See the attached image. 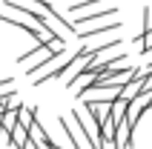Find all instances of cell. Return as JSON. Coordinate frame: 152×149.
I'll return each instance as SVG.
<instances>
[{
  "label": "cell",
  "mask_w": 152,
  "mask_h": 149,
  "mask_svg": "<svg viewBox=\"0 0 152 149\" xmlns=\"http://www.w3.org/2000/svg\"><path fill=\"white\" fill-rule=\"evenodd\" d=\"M58 55H63V52H55L52 46H34L32 52H23L20 58H17V63H29L26 66V74H37L49 60H55Z\"/></svg>",
  "instance_id": "obj_1"
},
{
  "label": "cell",
  "mask_w": 152,
  "mask_h": 149,
  "mask_svg": "<svg viewBox=\"0 0 152 149\" xmlns=\"http://www.w3.org/2000/svg\"><path fill=\"white\" fill-rule=\"evenodd\" d=\"M115 12H118V6H101V9H95V12H89V15H80L77 17V26H98L106 17H112Z\"/></svg>",
  "instance_id": "obj_2"
},
{
  "label": "cell",
  "mask_w": 152,
  "mask_h": 149,
  "mask_svg": "<svg viewBox=\"0 0 152 149\" xmlns=\"http://www.w3.org/2000/svg\"><path fill=\"white\" fill-rule=\"evenodd\" d=\"M121 29V20H106V23H98L95 29H75V34L80 40H92L95 34H106V32H115Z\"/></svg>",
  "instance_id": "obj_3"
},
{
  "label": "cell",
  "mask_w": 152,
  "mask_h": 149,
  "mask_svg": "<svg viewBox=\"0 0 152 149\" xmlns=\"http://www.w3.org/2000/svg\"><path fill=\"white\" fill-rule=\"evenodd\" d=\"M34 121H37V109L34 106H20L17 109V126H20V129L29 132V129L34 126Z\"/></svg>",
  "instance_id": "obj_4"
},
{
  "label": "cell",
  "mask_w": 152,
  "mask_h": 149,
  "mask_svg": "<svg viewBox=\"0 0 152 149\" xmlns=\"http://www.w3.org/2000/svg\"><path fill=\"white\" fill-rule=\"evenodd\" d=\"M0 126H3L6 132H12V129L17 126V109H9V112H3V115H0Z\"/></svg>",
  "instance_id": "obj_5"
},
{
  "label": "cell",
  "mask_w": 152,
  "mask_h": 149,
  "mask_svg": "<svg viewBox=\"0 0 152 149\" xmlns=\"http://www.w3.org/2000/svg\"><path fill=\"white\" fill-rule=\"evenodd\" d=\"M98 3H112V0H75V3H72V6H66V9L77 15V12H86L89 6H98Z\"/></svg>",
  "instance_id": "obj_6"
},
{
  "label": "cell",
  "mask_w": 152,
  "mask_h": 149,
  "mask_svg": "<svg viewBox=\"0 0 152 149\" xmlns=\"http://www.w3.org/2000/svg\"><path fill=\"white\" fill-rule=\"evenodd\" d=\"M12 92H15V77H3L0 80V98H6Z\"/></svg>",
  "instance_id": "obj_7"
}]
</instances>
